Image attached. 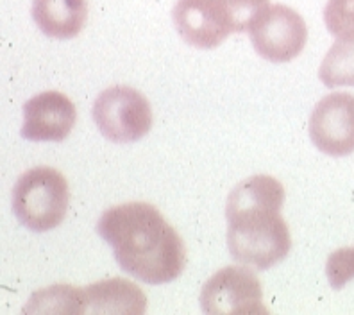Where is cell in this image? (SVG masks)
<instances>
[{
  "label": "cell",
  "instance_id": "4",
  "mask_svg": "<svg viewBox=\"0 0 354 315\" xmlns=\"http://www.w3.org/2000/svg\"><path fill=\"white\" fill-rule=\"evenodd\" d=\"M93 120L113 143H133L152 127L151 104L131 87H111L93 102Z\"/></svg>",
  "mask_w": 354,
  "mask_h": 315
},
{
  "label": "cell",
  "instance_id": "12",
  "mask_svg": "<svg viewBox=\"0 0 354 315\" xmlns=\"http://www.w3.org/2000/svg\"><path fill=\"white\" fill-rule=\"evenodd\" d=\"M319 78L328 88L354 87V38H338L320 63Z\"/></svg>",
  "mask_w": 354,
  "mask_h": 315
},
{
  "label": "cell",
  "instance_id": "3",
  "mask_svg": "<svg viewBox=\"0 0 354 315\" xmlns=\"http://www.w3.org/2000/svg\"><path fill=\"white\" fill-rule=\"evenodd\" d=\"M68 183L52 167H35L18 177L13 186V213L18 222L35 233H45L65 220Z\"/></svg>",
  "mask_w": 354,
  "mask_h": 315
},
{
  "label": "cell",
  "instance_id": "6",
  "mask_svg": "<svg viewBox=\"0 0 354 315\" xmlns=\"http://www.w3.org/2000/svg\"><path fill=\"white\" fill-rule=\"evenodd\" d=\"M254 51L272 63H286L303 52L308 39L304 18L288 6L276 4L249 29Z\"/></svg>",
  "mask_w": 354,
  "mask_h": 315
},
{
  "label": "cell",
  "instance_id": "11",
  "mask_svg": "<svg viewBox=\"0 0 354 315\" xmlns=\"http://www.w3.org/2000/svg\"><path fill=\"white\" fill-rule=\"evenodd\" d=\"M30 13L45 36L70 39L86 24L88 0H32Z\"/></svg>",
  "mask_w": 354,
  "mask_h": 315
},
{
  "label": "cell",
  "instance_id": "10",
  "mask_svg": "<svg viewBox=\"0 0 354 315\" xmlns=\"http://www.w3.org/2000/svg\"><path fill=\"white\" fill-rule=\"evenodd\" d=\"M84 314H136L147 310V298L138 287L122 278L97 281L82 289Z\"/></svg>",
  "mask_w": 354,
  "mask_h": 315
},
{
  "label": "cell",
  "instance_id": "8",
  "mask_svg": "<svg viewBox=\"0 0 354 315\" xmlns=\"http://www.w3.org/2000/svg\"><path fill=\"white\" fill-rule=\"evenodd\" d=\"M174 26L183 42L195 48H215L233 29L224 0H177Z\"/></svg>",
  "mask_w": 354,
  "mask_h": 315
},
{
  "label": "cell",
  "instance_id": "9",
  "mask_svg": "<svg viewBox=\"0 0 354 315\" xmlns=\"http://www.w3.org/2000/svg\"><path fill=\"white\" fill-rule=\"evenodd\" d=\"M77 120L74 102L59 91H44L24 106L22 136L30 142H63Z\"/></svg>",
  "mask_w": 354,
  "mask_h": 315
},
{
  "label": "cell",
  "instance_id": "16",
  "mask_svg": "<svg viewBox=\"0 0 354 315\" xmlns=\"http://www.w3.org/2000/svg\"><path fill=\"white\" fill-rule=\"evenodd\" d=\"M326 276L333 289H344L354 278V249L342 247L331 253L326 264Z\"/></svg>",
  "mask_w": 354,
  "mask_h": 315
},
{
  "label": "cell",
  "instance_id": "5",
  "mask_svg": "<svg viewBox=\"0 0 354 315\" xmlns=\"http://www.w3.org/2000/svg\"><path fill=\"white\" fill-rule=\"evenodd\" d=\"M201 308L207 315L267 314L259 280L249 269L236 265L216 271L204 283Z\"/></svg>",
  "mask_w": 354,
  "mask_h": 315
},
{
  "label": "cell",
  "instance_id": "7",
  "mask_svg": "<svg viewBox=\"0 0 354 315\" xmlns=\"http://www.w3.org/2000/svg\"><path fill=\"white\" fill-rule=\"evenodd\" d=\"M313 145L333 158L354 152V96L346 91L329 93L319 100L310 117Z\"/></svg>",
  "mask_w": 354,
  "mask_h": 315
},
{
  "label": "cell",
  "instance_id": "1",
  "mask_svg": "<svg viewBox=\"0 0 354 315\" xmlns=\"http://www.w3.org/2000/svg\"><path fill=\"white\" fill-rule=\"evenodd\" d=\"M97 233L111 246L124 272L149 285L177 280L186 264L181 237L147 203H126L102 213Z\"/></svg>",
  "mask_w": 354,
  "mask_h": 315
},
{
  "label": "cell",
  "instance_id": "15",
  "mask_svg": "<svg viewBox=\"0 0 354 315\" xmlns=\"http://www.w3.org/2000/svg\"><path fill=\"white\" fill-rule=\"evenodd\" d=\"M324 24L337 38H354V0H328Z\"/></svg>",
  "mask_w": 354,
  "mask_h": 315
},
{
  "label": "cell",
  "instance_id": "14",
  "mask_svg": "<svg viewBox=\"0 0 354 315\" xmlns=\"http://www.w3.org/2000/svg\"><path fill=\"white\" fill-rule=\"evenodd\" d=\"M233 33L249 30L261 15L267 11L268 0H224Z\"/></svg>",
  "mask_w": 354,
  "mask_h": 315
},
{
  "label": "cell",
  "instance_id": "2",
  "mask_svg": "<svg viewBox=\"0 0 354 315\" xmlns=\"http://www.w3.org/2000/svg\"><path fill=\"white\" fill-rule=\"evenodd\" d=\"M285 188L276 177L258 174L234 186L225 204L227 247L238 264L267 271L285 260L292 247L281 217Z\"/></svg>",
  "mask_w": 354,
  "mask_h": 315
},
{
  "label": "cell",
  "instance_id": "13",
  "mask_svg": "<svg viewBox=\"0 0 354 315\" xmlns=\"http://www.w3.org/2000/svg\"><path fill=\"white\" fill-rule=\"evenodd\" d=\"M24 314H84V292L70 285H54L32 294Z\"/></svg>",
  "mask_w": 354,
  "mask_h": 315
}]
</instances>
